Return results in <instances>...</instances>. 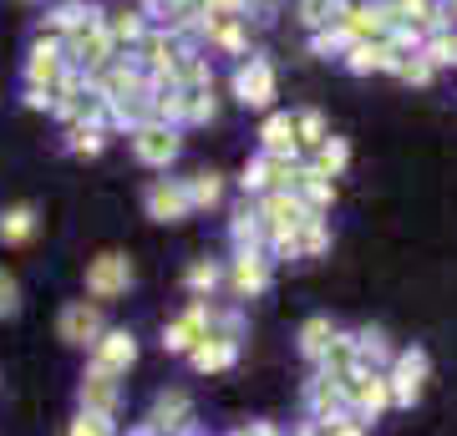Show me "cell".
I'll return each instance as SVG.
<instances>
[{
  "mask_svg": "<svg viewBox=\"0 0 457 436\" xmlns=\"http://www.w3.org/2000/svg\"><path fill=\"white\" fill-rule=\"evenodd\" d=\"M427 375H432V360H427L422 345L396 350V356L386 360V391H392V406H417L422 401Z\"/></svg>",
  "mask_w": 457,
  "mask_h": 436,
  "instance_id": "cell-1",
  "label": "cell"
},
{
  "mask_svg": "<svg viewBox=\"0 0 457 436\" xmlns=\"http://www.w3.org/2000/svg\"><path fill=\"white\" fill-rule=\"evenodd\" d=\"M345 391V411L356 421H376L386 406H392V391H386V371H356L341 381Z\"/></svg>",
  "mask_w": 457,
  "mask_h": 436,
  "instance_id": "cell-2",
  "label": "cell"
},
{
  "mask_svg": "<svg viewBox=\"0 0 457 436\" xmlns=\"http://www.w3.org/2000/svg\"><path fill=\"white\" fill-rule=\"evenodd\" d=\"M224 279H228V290L239 294V300H254V294H264V290H270V279H275L270 249H234Z\"/></svg>",
  "mask_w": 457,
  "mask_h": 436,
  "instance_id": "cell-3",
  "label": "cell"
},
{
  "mask_svg": "<svg viewBox=\"0 0 457 436\" xmlns=\"http://www.w3.org/2000/svg\"><path fill=\"white\" fill-rule=\"evenodd\" d=\"M132 290V259L128 254H97L92 264H87V294L97 300V305H107V300H117V294Z\"/></svg>",
  "mask_w": 457,
  "mask_h": 436,
  "instance_id": "cell-4",
  "label": "cell"
},
{
  "mask_svg": "<svg viewBox=\"0 0 457 436\" xmlns=\"http://www.w3.org/2000/svg\"><path fill=\"white\" fill-rule=\"evenodd\" d=\"M179 152H183L179 128H168V122H137L132 128V158L143 168H168Z\"/></svg>",
  "mask_w": 457,
  "mask_h": 436,
  "instance_id": "cell-5",
  "label": "cell"
},
{
  "mask_svg": "<svg viewBox=\"0 0 457 436\" xmlns=\"http://www.w3.org/2000/svg\"><path fill=\"white\" fill-rule=\"evenodd\" d=\"M275 92H279L275 66L264 62V56H245V62L234 66V97L245 102V107H270Z\"/></svg>",
  "mask_w": 457,
  "mask_h": 436,
  "instance_id": "cell-6",
  "label": "cell"
},
{
  "mask_svg": "<svg viewBox=\"0 0 457 436\" xmlns=\"http://www.w3.org/2000/svg\"><path fill=\"white\" fill-rule=\"evenodd\" d=\"M102 330H107V320H102L97 300H71V305H62V315H56V335H62L66 345H97Z\"/></svg>",
  "mask_w": 457,
  "mask_h": 436,
  "instance_id": "cell-7",
  "label": "cell"
},
{
  "mask_svg": "<svg viewBox=\"0 0 457 436\" xmlns=\"http://www.w3.org/2000/svg\"><path fill=\"white\" fill-rule=\"evenodd\" d=\"M71 71V62H66V46L56 41V36H41L31 46V56H26V86H41V92H51L56 81Z\"/></svg>",
  "mask_w": 457,
  "mask_h": 436,
  "instance_id": "cell-8",
  "label": "cell"
},
{
  "mask_svg": "<svg viewBox=\"0 0 457 436\" xmlns=\"http://www.w3.org/2000/svg\"><path fill=\"white\" fill-rule=\"evenodd\" d=\"M143 203H147V218H158V224H183V218L194 213L183 178H153L147 193H143Z\"/></svg>",
  "mask_w": 457,
  "mask_h": 436,
  "instance_id": "cell-9",
  "label": "cell"
},
{
  "mask_svg": "<svg viewBox=\"0 0 457 436\" xmlns=\"http://www.w3.org/2000/svg\"><path fill=\"white\" fill-rule=\"evenodd\" d=\"M132 366H137V335L132 330H102L97 345H92V371L128 375Z\"/></svg>",
  "mask_w": 457,
  "mask_h": 436,
  "instance_id": "cell-10",
  "label": "cell"
},
{
  "mask_svg": "<svg viewBox=\"0 0 457 436\" xmlns=\"http://www.w3.org/2000/svg\"><path fill=\"white\" fill-rule=\"evenodd\" d=\"M290 173H295V158H279V152H260V158L245 168V193L264 198V193H279V188H290Z\"/></svg>",
  "mask_w": 457,
  "mask_h": 436,
  "instance_id": "cell-11",
  "label": "cell"
},
{
  "mask_svg": "<svg viewBox=\"0 0 457 436\" xmlns=\"http://www.w3.org/2000/svg\"><path fill=\"white\" fill-rule=\"evenodd\" d=\"M147 426H153L158 436H188L194 432V401H188L183 391H163V396L153 401Z\"/></svg>",
  "mask_w": 457,
  "mask_h": 436,
  "instance_id": "cell-12",
  "label": "cell"
},
{
  "mask_svg": "<svg viewBox=\"0 0 457 436\" xmlns=\"http://www.w3.org/2000/svg\"><path fill=\"white\" fill-rule=\"evenodd\" d=\"M97 21H102L97 5H87V0H56V5L46 11V21H41V26H46V36H56V41H71L77 31L97 26Z\"/></svg>",
  "mask_w": 457,
  "mask_h": 436,
  "instance_id": "cell-13",
  "label": "cell"
},
{
  "mask_svg": "<svg viewBox=\"0 0 457 436\" xmlns=\"http://www.w3.org/2000/svg\"><path fill=\"white\" fill-rule=\"evenodd\" d=\"M204 335H209V300H194V305H188L179 320L163 330V350H179V356H188V350H194Z\"/></svg>",
  "mask_w": 457,
  "mask_h": 436,
  "instance_id": "cell-14",
  "label": "cell"
},
{
  "mask_svg": "<svg viewBox=\"0 0 457 436\" xmlns=\"http://www.w3.org/2000/svg\"><path fill=\"white\" fill-rule=\"evenodd\" d=\"M260 218H264V228H270V234H290V228L311 224L315 213H305V203H300L290 188H279V193H264L260 198Z\"/></svg>",
  "mask_w": 457,
  "mask_h": 436,
  "instance_id": "cell-15",
  "label": "cell"
},
{
  "mask_svg": "<svg viewBox=\"0 0 457 436\" xmlns=\"http://www.w3.org/2000/svg\"><path fill=\"white\" fill-rule=\"evenodd\" d=\"M345 71H356V77H371V71H396L402 62V51L392 41H361V46H345Z\"/></svg>",
  "mask_w": 457,
  "mask_h": 436,
  "instance_id": "cell-16",
  "label": "cell"
},
{
  "mask_svg": "<svg viewBox=\"0 0 457 436\" xmlns=\"http://www.w3.org/2000/svg\"><path fill=\"white\" fill-rule=\"evenodd\" d=\"M143 31H147L143 11H102V36L112 41L117 56H132V46L143 41Z\"/></svg>",
  "mask_w": 457,
  "mask_h": 436,
  "instance_id": "cell-17",
  "label": "cell"
},
{
  "mask_svg": "<svg viewBox=\"0 0 457 436\" xmlns=\"http://www.w3.org/2000/svg\"><path fill=\"white\" fill-rule=\"evenodd\" d=\"M77 401H82V411H92V416H117V375L87 366L82 386H77Z\"/></svg>",
  "mask_w": 457,
  "mask_h": 436,
  "instance_id": "cell-18",
  "label": "cell"
},
{
  "mask_svg": "<svg viewBox=\"0 0 457 436\" xmlns=\"http://www.w3.org/2000/svg\"><path fill=\"white\" fill-rule=\"evenodd\" d=\"M315 366H320V375H330V381H345V375H356V371H361V366H356V330H336Z\"/></svg>",
  "mask_w": 457,
  "mask_h": 436,
  "instance_id": "cell-19",
  "label": "cell"
},
{
  "mask_svg": "<svg viewBox=\"0 0 457 436\" xmlns=\"http://www.w3.org/2000/svg\"><path fill=\"white\" fill-rule=\"evenodd\" d=\"M305 406H311L315 421H341V416H351V411H345L341 381H330V375H315L311 386H305Z\"/></svg>",
  "mask_w": 457,
  "mask_h": 436,
  "instance_id": "cell-20",
  "label": "cell"
},
{
  "mask_svg": "<svg viewBox=\"0 0 457 436\" xmlns=\"http://www.w3.org/2000/svg\"><path fill=\"white\" fill-rule=\"evenodd\" d=\"M234 360H239V345H234V340H219V335H204V340L194 345V350H188V366H194L198 375L228 371Z\"/></svg>",
  "mask_w": 457,
  "mask_h": 436,
  "instance_id": "cell-21",
  "label": "cell"
},
{
  "mask_svg": "<svg viewBox=\"0 0 457 436\" xmlns=\"http://www.w3.org/2000/svg\"><path fill=\"white\" fill-rule=\"evenodd\" d=\"M36 228H41V218H36L31 203H11V209H0V243H5V249L31 243Z\"/></svg>",
  "mask_w": 457,
  "mask_h": 436,
  "instance_id": "cell-22",
  "label": "cell"
},
{
  "mask_svg": "<svg viewBox=\"0 0 457 436\" xmlns=\"http://www.w3.org/2000/svg\"><path fill=\"white\" fill-rule=\"evenodd\" d=\"M228 239H234V249H270V228H264L260 209H239L234 213V224H228Z\"/></svg>",
  "mask_w": 457,
  "mask_h": 436,
  "instance_id": "cell-23",
  "label": "cell"
},
{
  "mask_svg": "<svg viewBox=\"0 0 457 436\" xmlns=\"http://www.w3.org/2000/svg\"><path fill=\"white\" fill-rule=\"evenodd\" d=\"M392 11H396V26H407V31H417V36L442 26L437 0H392Z\"/></svg>",
  "mask_w": 457,
  "mask_h": 436,
  "instance_id": "cell-24",
  "label": "cell"
},
{
  "mask_svg": "<svg viewBox=\"0 0 457 436\" xmlns=\"http://www.w3.org/2000/svg\"><path fill=\"white\" fill-rule=\"evenodd\" d=\"M260 137H264V147H260V152H279V158H295V152H300V147H295V117H290V112L264 117Z\"/></svg>",
  "mask_w": 457,
  "mask_h": 436,
  "instance_id": "cell-25",
  "label": "cell"
},
{
  "mask_svg": "<svg viewBox=\"0 0 457 436\" xmlns=\"http://www.w3.org/2000/svg\"><path fill=\"white\" fill-rule=\"evenodd\" d=\"M102 147H107V128H92V122L66 128V152L71 158H102Z\"/></svg>",
  "mask_w": 457,
  "mask_h": 436,
  "instance_id": "cell-26",
  "label": "cell"
},
{
  "mask_svg": "<svg viewBox=\"0 0 457 436\" xmlns=\"http://www.w3.org/2000/svg\"><path fill=\"white\" fill-rule=\"evenodd\" d=\"M183 188H188V203L198 209H219L224 203V178L219 173H194V178H183Z\"/></svg>",
  "mask_w": 457,
  "mask_h": 436,
  "instance_id": "cell-27",
  "label": "cell"
},
{
  "mask_svg": "<svg viewBox=\"0 0 457 436\" xmlns=\"http://www.w3.org/2000/svg\"><path fill=\"white\" fill-rule=\"evenodd\" d=\"M432 66H457V31L453 26H437V31L422 36V46H417Z\"/></svg>",
  "mask_w": 457,
  "mask_h": 436,
  "instance_id": "cell-28",
  "label": "cell"
},
{
  "mask_svg": "<svg viewBox=\"0 0 457 436\" xmlns=\"http://www.w3.org/2000/svg\"><path fill=\"white\" fill-rule=\"evenodd\" d=\"M183 284H188L194 300H209V294L224 284V269H219L213 259H194V264H188V275H183Z\"/></svg>",
  "mask_w": 457,
  "mask_h": 436,
  "instance_id": "cell-29",
  "label": "cell"
},
{
  "mask_svg": "<svg viewBox=\"0 0 457 436\" xmlns=\"http://www.w3.org/2000/svg\"><path fill=\"white\" fill-rule=\"evenodd\" d=\"M330 335H336L330 315H315V320H305V325H300V356H305V360H320V350L330 345Z\"/></svg>",
  "mask_w": 457,
  "mask_h": 436,
  "instance_id": "cell-30",
  "label": "cell"
},
{
  "mask_svg": "<svg viewBox=\"0 0 457 436\" xmlns=\"http://www.w3.org/2000/svg\"><path fill=\"white\" fill-rule=\"evenodd\" d=\"M345 162H351V147H345V137H326V143L315 147V173H326V178H341Z\"/></svg>",
  "mask_w": 457,
  "mask_h": 436,
  "instance_id": "cell-31",
  "label": "cell"
},
{
  "mask_svg": "<svg viewBox=\"0 0 457 436\" xmlns=\"http://www.w3.org/2000/svg\"><path fill=\"white\" fill-rule=\"evenodd\" d=\"M330 137V128H326V117L320 112H300L295 117V147H320Z\"/></svg>",
  "mask_w": 457,
  "mask_h": 436,
  "instance_id": "cell-32",
  "label": "cell"
},
{
  "mask_svg": "<svg viewBox=\"0 0 457 436\" xmlns=\"http://www.w3.org/2000/svg\"><path fill=\"white\" fill-rule=\"evenodd\" d=\"M295 11H300V21H305L311 31H320V26H330V21L341 16V0H300Z\"/></svg>",
  "mask_w": 457,
  "mask_h": 436,
  "instance_id": "cell-33",
  "label": "cell"
},
{
  "mask_svg": "<svg viewBox=\"0 0 457 436\" xmlns=\"http://www.w3.org/2000/svg\"><path fill=\"white\" fill-rule=\"evenodd\" d=\"M396 77L407 81V86H427V81L437 77V66L427 62L422 51H411V56H402V62H396Z\"/></svg>",
  "mask_w": 457,
  "mask_h": 436,
  "instance_id": "cell-34",
  "label": "cell"
},
{
  "mask_svg": "<svg viewBox=\"0 0 457 436\" xmlns=\"http://www.w3.org/2000/svg\"><path fill=\"white\" fill-rule=\"evenodd\" d=\"M209 46H219V51H245V46H249V21H228V26H219V31L209 36Z\"/></svg>",
  "mask_w": 457,
  "mask_h": 436,
  "instance_id": "cell-35",
  "label": "cell"
},
{
  "mask_svg": "<svg viewBox=\"0 0 457 436\" xmlns=\"http://www.w3.org/2000/svg\"><path fill=\"white\" fill-rule=\"evenodd\" d=\"M66 436H117L112 432V416H92V411H77V421H71V432Z\"/></svg>",
  "mask_w": 457,
  "mask_h": 436,
  "instance_id": "cell-36",
  "label": "cell"
},
{
  "mask_svg": "<svg viewBox=\"0 0 457 436\" xmlns=\"http://www.w3.org/2000/svg\"><path fill=\"white\" fill-rule=\"evenodd\" d=\"M16 309H21V284L11 269H0V320H11Z\"/></svg>",
  "mask_w": 457,
  "mask_h": 436,
  "instance_id": "cell-37",
  "label": "cell"
},
{
  "mask_svg": "<svg viewBox=\"0 0 457 436\" xmlns=\"http://www.w3.org/2000/svg\"><path fill=\"white\" fill-rule=\"evenodd\" d=\"M326 426V436H366V421L356 416H341V421H320Z\"/></svg>",
  "mask_w": 457,
  "mask_h": 436,
  "instance_id": "cell-38",
  "label": "cell"
},
{
  "mask_svg": "<svg viewBox=\"0 0 457 436\" xmlns=\"http://www.w3.org/2000/svg\"><path fill=\"white\" fill-rule=\"evenodd\" d=\"M437 16H442V26H453L457 21V0H437Z\"/></svg>",
  "mask_w": 457,
  "mask_h": 436,
  "instance_id": "cell-39",
  "label": "cell"
},
{
  "mask_svg": "<svg viewBox=\"0 0 457 436\" xmlns=\"http://www.w3.org/2000/svg\"><path fill=\"white\" fill-rule=\"evenodd\" d=\"M168 5H194V0H168Z\"/></svg>",
  "mask_w": 457,
  "mask_h": 436,
  "instance_id": "cell-40",
  "label": "cell"
},
{
  "mask_svg": "<svg viewBox=\"0 0 457 436\" xmlns=\"http://www.w3.org/2000/svg\"><path fill=\"white\" fill-rule=\"evenodd\" d=\"M26 5H46V0H26Z\"/></svg>",
  "mask_w": 457,
  "mask_h": 436,
  "instance_id": "cell-41",
  "label": "cell"
},
{
  "mask_svg": "<svg viewBox=\"0 0 457 436\" xmlns=\"http://www.w3.org/2000/svg\"><path fill=\"white\" fill-rule=\"evenodd\" d=\"M386 5H392V0H386Z\"/></svg>",
  "mask_w": 457,
  "mask_h": 436,
  "instance_id": "cell-42",
  "label": "cell"
}]
</instances>
